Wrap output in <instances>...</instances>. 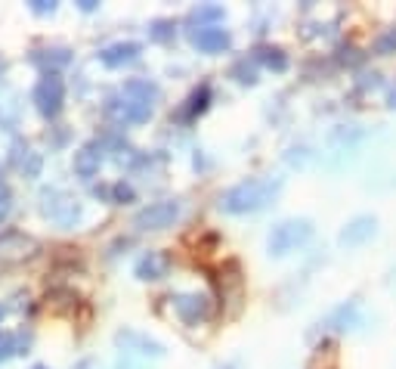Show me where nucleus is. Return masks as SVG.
<instances>
[{
    "instance_id": "1",
    "label": "nucleus",
    "mask_w": 396,
    "mask_h": 369,
    "mask_svg": "<svg viewBox=\"0 0 396 369\" xmlns=\"http://www.w3.org/2000/svg\"><path fill=\"white\" fill-rule=\"evenodd\" d=\"M282 193V177H251L235 187H229L220 196V208L226 214H248L266 208L276 196Z\"/></svg>"
},
{
    "instance_id": "2",
    "label": "nucleus",
    "mask_w": 396,
    "mask_h": 369,
    "mask_svg": "<svg viewBox=\"0 0 396 369\" xmlns=\"http://www.w3.org/2000/svg\"><path fill=\"white\" fill-rule=\"evenodd\" d=\"M155 100H158V87L146 78H130L127 84L121 87L118 100H111L109 112L115 118H121L124 125H142V121L152 118Z\"/></svg>"
},
{
    "instance_id": "3",
    "label": "nucleus",
    "mask_w": 396,
    "mask_h": 369,
    "mask_svg": "<svg viewBox=\"0 0 396 369\" xmlns=\"http://www.w3.org/2000/svg\"><path fill=\"white\" fill-rule=\"evenodd\" d=\"M309 236H313V224H309L307 218H291V220H282V224L272 226L270 236H266V249H270V255L282 257V255H288V251L300 249Z\"/></svg>"
},
{
    "instance_id": "4",
    "label": "nucleus",
    "mask_w": 396,
    "mask_h": 369,
    "mask_svg": "<svg viewBox=\"0 0 396 369\" xmlns=\"http://www.w3.org/2000/svg\"><path fill=\"white\" fill-rule=\"evenodd\" d=\"M179 214H183V205L177 199H164V202H152L142 211H136L133 224L140 230H167V226H173L179 220Z\"/></svg>"
},
{
    "instance_id": "5",
    "label": "nucleus",
    "mask_w": 396,
    "mask_h": 369,
    "mask_svg": "<svg viewBox=\"0 0 396 369\" xmlns=\"http://www.w3.org/2000/svg\"><path fill=\"white\" fill-rule=\"evenodd\" d=\"M118 348H121V354H130V357H142V360H148V357H164V344L155 341V338L142 335V332H133V329H124L115 335Z\"/></svg>"
},
{
    "instance_id": "6",
    "label": "nucleus",
    "mask_w": 396,
    "mask_h": 369,
    "mask_svg": "<svg viewBox=\"0 0 396 369\" xmlns=\"http://www.w3.org/2000/svg\"><path fill=\"white\" fill-rule=\"evenodd\" d=\"M170 304H173V310H177V317L186 319V323H201V319L210 317V298L204 292L170 295Z\"/></svg>"
},
{
    "instance_id": "7",
    "label": "nucleus",
    "mask_w": 396,
    "mask_h": 369,
    "mask_svg": "<svg viewBox=\"0 0 396 369\" xmlns=\"http://www.w3.org/2000/svg\"><path fill=\"white\" fill-rule=\"evenodd\" d=\"M43 214L53 218L56 224H62V226H74L80 218V205H78V199L53 189V193H43Z\"/></svg>"
},
{
    "instance_id": "8",
    "label": "nucleus",
    "mask_w": 396,
    "mask_h": 369,
    "mask_svg": "<svg viewBox=\"0 0 396 369\" xmlns=\"http://www.w3.org/2000/svg\"><path fill=\"white\" fill-rule=\"evenodd\" d=\"M375 233H377V218L359 214V218H353L350 224L340 230V245H344V249H359V245H365L368 239H375Z\"/></svg>"
},
{
    "instance_id": "9",
    "label": "nucleus",
    "mask_w": 396,
    "mask_h": 369,
    "mask_svg": "<svg viewBox=\"0 0 396 369\" xmlns=\"http://www.w3.org/2000/svg\"><path fill=\"white\" fill-rule=\"evenodd\" d=\"M62 96H65V90H62V81L56 75H47L37 81L34 87V103L37 109H41L43 115H56L62 109Z\"/></svg>"
},
{
    "instance_id": "10",
    "label": "nucleus",
    "mask_w": 396,
    "mask_h": 369,
    "mask_svg": "<svg viewBox=\"0 0 396 369\" xmlns=\"http://www.w3.org/2000/svg\"><path fill=\"white\" fill-rule=\"evenodd\" d=\"M140 53H142V47L136 44V41H118V44L102 47L99 59H102V65H109V69H121V65L140 59Z\"/></svg>"
},
{
    "instance_id": "11",
    "label": "nucleus",
    "mask_w": 396,
    "mask_h": 369,
    "mask_svg": "<svg viewBox=\"0 0 396 369\" xmlns=\"http://www.w3.org/2000/svg\"><path fill=\"white\" fill-rule=\"evenodd\" d=\"M192 44L201 53H220L229 47V32L220 25H198L195 32H192Z\"/></svg>"
},
{
    "instance_id": "12",
    "label": "nucleus",
    "mask_w": 396,
    "mask_h": 369,
    "mask_svg": "<svg viewBox=\"0 0 396 369\" xmlns=\"http://www.w3.org/2000/svg\"><path fill=\"white\" fill-rule=\"evenodd\" d=\"M325 326H328V329H338V332L356 329V326H362V307H359L356 301H346V304L334 307V310L328 313Z\"/></svg>"
},
{
    "instance_id": "13",
    "label": "nucleus",
    "mask_w": 396,
    "mask_h": 369,
    "mask_svg": "<svg viewBox=\"0 0 396 369\" xmlns=\"http://www.w3.org/2000/svg\"><path fill=\"white\" fill-rule=\"evenodd\" d=\"M99 165H102V146L99 143H87L80 152H74V171H78L84 180H90V177L96 174Z\"/></svg>"
},
{
    "instance_id": "14",
    "label": "nucleus",
    "mask_w": 396,
    "mask_h": 369,
    "mask_svg": "<svg viewBox=\"0 0 396 369\" xmlns=\"http://www.w3.org/2000/svg\"><path fill=\"white\" fill-rule=\"evenodd\" d=\"M164 273H167V261L158 255V251L142 255L140 264H136V276H140V280H161Z\"/></svg>"
},
{
    "instance_id": "15",
    "label": "nucleus",
    "mask_w": 396,
    "mask_h": 369,
    "mask_svg": "<svg viewBox=\"0 0 396 369\" xmlns=\"http://www.w3.org/2000/svg\"><path fill=\"white\" fill-rule=\"evenodd\" d=\"M260 59H263L270 69H276V72H282L285 65H288V59H285V53L278 50V47H263V50H260Z\"/></svg>"
},
{
    "instance_id": "16",
    "label": "nucleus",
    "mask_w": 396,
    "mask_h": 369,
    "mask_svg": "<svg viewBox=\"0 0 396 369\" xmlns=\"http://www.w3.org/2000/svg\"><path fill=\"white\" fill-rule=\"evenodd\" d=\"M375 50L377 53H396V28H387V32L375 41Z\"/></svg>"
},
{
    "instance_id": "17",
    "label": "nucleus",
    "mask_w": 396,
    "mask_h": 369,
    "mask_svg": "<svg viewBox=\"0 0 396 369\" xmlns=\"http://www.w3.org/2000/svg\"><path fill=\"white\" fill-rule=\"evenodd\" d=\"M115 369H152L148 366V360H142V357H130V354H121L115 363Z\"/></svg>"
},
{
    "instance_id": "18",
    "label": "nucleus",
    "mask_w": 396,
    "mask_h": 369,
    "mask_svg": "<svg viewBox=\"0 0 396 369\" xmlns=\"http://www.w3.org/2000/svg\"><path fill=\"white\" fill-rule=\"evenodd\" d=\"M192 19L201 25V22H210V19H223V10L220 7H198L192 10Z\"/></svg>"
},
{
    "instance_id": "19",
    "label": "nucleus",
    "mask_w": 396,
    "mask_h": 369,
    "mask_svg": "<svg viewBox=\"0 0 396 369\" xmlns=\"http://www.w3.org/2000/svg\"><path fill=\"white\" fill-rule=\"evenodd\" d=\"M167 34H170V22H155V25H152V38L164 41Z\"/></svg>"
},
{
    "instance_id": "20",
    "label": "nucleus",
    "mask_w": 396,
    "mask_h": 369,
    "mask_svg": "<svg viewBox=\"0 0 396 369\" xmlns=\"http://www.w3.org/2000/svg\"><path fill=\"white\" fill-rule=\"evenodd\" d=\"M235 75H241L239 81H254V65H248V63H239V65H235Z\"/></svg>"
},
{
    "instance_id": "21",
    "label": "nucleus",
    "mask_w": 396,
    "mask_h": 369,
    "mask_svg": "<svg viewBox=\"0 0 396 369\" xmlns=\"http://www.w3.org/2000/svg\"><path fill=\"white\" fill-rule=\"evenodd\" d=\"M115 199H118V202H124V199H133V189H130V187H124V183H118V187H115Z\"/></svg>"
},
{
    "instance_id": "22",
    "label": "nucleus",
    "mask_w": 396,
    "mask_h": 369,
    "mask_svg": "<svg viewBox=\"0 0 396 369\" xmlns=\"http://www.w3.org/2000/svg\"><path fill=\"white\" fill-rule=\"evenodd\" d=\"M12 354V335H0V357Z\"/></svg>"
},
{
    "instance_id": "23",
    "label": "nucleus",
    "mask_w": 396,
    "mask_h": 369,
    "mask_svg": "<svg viewBox=\"0 0 396 369\" xmlns=\"http://www.w3.org/2000/svg\"><path fill=\"white\" fill-rule=\"evenodd\" d=\"M34 10H37V13H47V10H50V13H53V3H47V0H37V3H34Z\"/></svg>"
},
{
    "instance_id": "24",
    "label": "nucleus",
    "mask_w": 396,
    "mask_h": 369,
    "mask_svg": "<svg viewBox=\"0 0 396 369\" xmlns=\"http://www.w3.org/2000/svg\"><path fill=\"white\" fill-rule=\"evenodd\" d=\"M387 106H390V109H396V87L390 90V96H387Z\"/></svg>"
},
{
    "instance_id": "25",
    "label": "nucleus",
    "mask_w": 396,
    "mask_h": 369,
    "mask_svg": "<svg viewBox=\"0 0 396 369\" xmlns=\"http://www.w3.org/2000/svg\"><path fill=\"white\" fill-rule=\"evenodd\" d=\"M34 369H47V366H34Z\"/></svg>"
}]
</instances>
